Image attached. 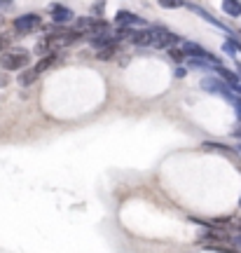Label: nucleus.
Wrapping results in <instances>:
<instances>
[{
    "label": "nucleus",
    "mask_w": 241,
    "mask_h": 253,
    "mask_svg": "<svg viewBox=\"0 0 241 253\" xmlns=\"http://www.w3.org/2000/svg\"><path fill=\"white\" fill-rule=\"evenodd\" d=\"M188 7L192 9V12H195V14H199V17L204 19V21H211V24H213V26H218V28H223V31H227V28H225V24H220V21H218V19H213V17H211V14H208V12H206V9L197 7V5H188ZM227 33H232V31H227Z\"/></svg>",
    "instance_id": "8"
},
{
    "label": "nucleus",
    "mask_w": 241,
    "mask_h": 253,
    "mask_svg": "<svg viewBox=\"0 0 241 253\" xmlns=\"http://www.w3.org/2000/svg\"><path fill=\"white\" fill-rule=\"evenodd\" d=\"M234 45H237V52H241V42H237V40H234Z\"/></svg>",
    "instance_id": "22"
},
{
    "label": "nucleus",
    "mask_w": 241,
    "mask_h": 253,
    "mask_svg": "<svg viewBox=\"0 0 241 253\" xmlns=\"http://www.w3.org/2000/svg\"><path fill=\"white\" fill-rule=\"evenodd\" d=\"M152 40H155V33H152V28H145V31H136L134 36H131V42L136 47H152Z\"/></svg>",
    "instance_id": "7"
},
{
    "label": "nucleus",
    "mask_w": 241,
    "mask_h": 253,
    "mask_svg": "<svg viewBox=\"0 0 241 253\" xmlns=\"http://www.w3.org/2000/svg\"><path fill=\"white\" fill-rule=\"evenodd\" d=\"M169 56L171 59H176V61H183L185 52H183V49H173V47H169Z\"/></svg>",
    "instance_id": "17"
},
{
    "label": "nucleus",
    "mask_w": 241,
    "mask_h": 253,
    "mask_svg": "<svg viewBox=\"0 0 241 253\" xmlns=\"http://www.w3.org/2000/svg\"><path fill=\"white\" fill-rule=\"evenodd\" d=\"M117 52V42H113V45L103 47V49H96V56L101 59V61H108V59H113Z\"/></svg>",
    "instance_id": "12"
},
{
    "label": "nucleus",
    "mask_w": 241,
    "mask_h": 253,
    "mask_svg": "<svg viewBox=\"0 0 241 253\" xmlns=\"http://www.w3.org/2000/svg\"><path fill=\"white\" fill-rule=\"evenodd\" d=\"M38 28H42V19L38 14H24V17L14 19V31L19 36H28V33H36Z\"/></svg>",
    "instance_id": "2"
},
{
    "label": "nucleus",
    "mask_w": 241,
    "mask_h": 253,
    "mask_svg": "<svg viewBox=\"0 0 241 253\" xmlns=\"http://www.w3.org/2000/svg\"><path fill=\"white\" fill-rule=\"evenodd\" d=\"M160 5L164 9H176V7H183L185 2L183 0H160Z\"/></svg>",
    "instance_id": "16"
},
{
    "label": "nucleus",
    "mask_w": 241,
    "mask_h": 253,
    "mask_svg": "<svg viewBox=\"0 0 241 253\" xmlns=\"http://www.w3.org/2000/svg\"><path fill=\"white\" fill-rule=\"evenodd\" d=\"M103 7H106V2H103V0H101V2H96V5H94V7H91V12H94V14H96V17H101V12H103Z\"/></svg>",
    "instance_id": "18"
},
{
    "label": "nucleus",
    "mask_w": 241,
    "mask_h": 253,
    "mask_svg": "<svg viewBox=\"0 0 241 253\" xmlns=\"http://www.w3.org/2000/svg\"><path fill=\"white\" fill-rule=\"evenodd\" d=\"M54 63H56V56H54V54H49V56H45V59H40V61H38L36 71H38V73H45L47 68H52Z\"/></svg>",
    "instance_id": "13"
},
{
    "label": "nucleus",
    "mask_w": 241,
    "mask_h": 253,
    "mask_svg": "<svg viewBox=\"0 0 241 253\" xmlns=\"http://www.w3.org/2000/svg\"><path fill=\"white\" fill-rule=\"evenodd\" d=\"M201 89L213 91V94H220V96H225V94H227V91H232L234 87L227 80L223 82L220 78H204V80H201Z\"/></svg>",
    "instance_id": "4"
},
{
    "label": "nucleus",
    "mask_w": 241,
    "mask_h": 253,
    "mask_svg": "<svg viewBox=\"0 0 241 253\" xmlns=\"http://www.w3.org/2000/svg\"><path fill=\"white\" fill-rule=\"evenodd\" d=\"M234 244H237V246H239V249H241V232H239V235H237V237H234Z\"/></svg>",
    "instance_id": "19"
},
{
    "label": "nucleus",
    "mask_w": 241,
    "mask_h": 253,
    "mask_svg": "<svg viewBox=\"0 0 241 253\" xmlns=\"http://www.w3.org/2000/svg\"><path fill=\"white\" fill-rule=\"evenodd\" d=\"M49 14H52V21H56V24H68V21H73V9H68L66 5H52L49 7Z\"/></svg>",
    "instance_id": "5"
},
{
    "label": "nucleus",
    "mask_w": 241,
    "mask_h": 253,
    "mask_svg": "<svg viewBox=\"0 0 241 253\" xmlns=\"http://www.w3.org/2000/svg\"><path fill=\"white\" fill-rule=\"evenodd\" d=\"M2 82H7V75H0V84H2Z\"/></svg>",
    "instance_id": "21"
},
{
    "label": "nucleus",
    "mask_w": 241,
    "mask_h": 253,
    "mask_svg": "<svg viewBox=\"0 0 241 253\" xmlns=\"http://www.w3.org/2000/svg\"><path fill=\"white\" fill-rule=\"evenodd\" d=\"M225 99L234 106V110H237V118L241 120V99H237V94H234V91H227V94H225Z\"/></svg>",
    "instance_id": "15"
},
{
    "label": "nucleus",
    "mask_w": 241,
    "mask_h": 253,
    "mask_svg": "<svg viewBox=\"0 0 241 253\" xmlns=\"http://www.w3.org/2000/svg\"><path fill=\"white\" fill-rule=\"evenodd\" d=\"M0 63H2L5 71H19V68H24V66L28 63V54L24 52V49H9V52L2 54Z\"/></svg>",
    "instance_id": "1"
},
{
    "label": "nucleus",
    "mask_w": 241,
    "mask_h": 253,
    "mask_svg": "<svg viewBox=\"0 0 241 253\" xmlns=\"http://www.w3.org/2000/svg\"><path fill=\"white\" fill-rule=\"evenodd\" d=\"M38 75H40V73L36 71V68H31V71H24V73H19V84H21V87H28V84H33V82H36V78Z\"/></svg>",
    "instance_id": "10"
},
{
    "label": "nucleus",
    "mask_w": 241,
    "mask_h": 253,
    "mask_svg": "<svg viewBox=\"0 0 241 253\" xmlns=\"http://www.w3.org/2000/svg\"><path fill=\"white\" fill-rule=\"evenodd\" d=\"M204 148H206V150H218V153L227 155V157H234L232 148H225V145H220V143H204Z\"/></svg>",
    "instance_id": "14"
},
{
    "label": "nucleus",
    "mask_w": 241,
    "mask_h": 253,
    "mask_svg": "<svg viewBox=\"0 0 241 253\" xmlns=\"http://www.w3.org/2000/svg\"><path fill=\"white\" fill-rule=\"evenodd\" d=\"M152 33H155V40H152V47H155V49H169V47H173L178 42V36L171 33L169 28H164V26H155Z\"/></svg>",
    "instance_id": "3"
},
{
    "label": "nucleus",
    "mask_w": 241,
    "mask_h": 253,
    "mask_svg": "<svg viewBox=\"0 0 241 253\" xmlns=\"http://www.w3.org/2000/svg\"><path fill=\"white\" fill-rule=\"evenodd\" d=\"M239 207H241V199H239Z\"/></svg>",
    "instance_id": "24"
},
{
    "label": "nucleus",
    "mask_w": 241,
    "mask_h": 253,
    "mask_svg": "<svg viewBox=\"0 0 241 253\" xmlns=\"http://www.w3.org/2000/svg\"><path fill=\"white\" fill-rule=\"evenodd\" d=\"M218 75L223 78V80H227L232 87H237L239 84V73H232V71H227V68H223V66H218Z\"/></svg>",
    "instance_id": "11"
},
{
    "label": "nucleus",
    "mask_w": 241,
    "mask_h": 253,
    "mask_svg": "<svg viewBox=\"0 0 241 253\" xmlns=\"http://www.w3.org/2000/svg\"><path fill=\"white\" fill-rule=\"evenodd\" d=\"M237 71H239V78H241V63H237Z\"/></svg>",
    "instance_id": "23"
},
{
    "label": "nucleus",
    "mask_w": 241,
    "mask_h": 253,
    "mask_svg": "<svg viewBox=\"0 0 241 253\" xmlns=\"http://www.w3.org/2000/svg\"><path fill=\"white\" fill-rule=\"evenodd\" d=\"M223 9H225V14H230V17H241L239 0H223Z\"/></svg>",
    "instance_id": "9"
},
{
    "label": "nucleus",
    "mask_w": 241,
    "mask_h": 253,
    "mask_svg": "<svg viewBox=\"0 0 241 253\" xmlns=\"http://www.w3.org/2000/svg\"><path fill=\"white\" fill-rule=\"evenodd\" d=\"M9 2H12V0H0V7H2V5H9Z\"/></svg>",
    "instance_id": "20"
},
{
    "label": "nucleus",
    "mask_w": 241,
    "mask_h": 253,
    "mask_svg": "<svg viewBox=\"0 0 241 253\" xmlns=\"http://www.w3.org/2000/svg\"><path fill=\"white\" fill-rule=\"evenodd\" d=\"M115 24L117 26H143L145 21L141 17H136V14H131V12H117L115 17Z\"/></svg>",
    "instance_id": "6"
}]
</instances>
